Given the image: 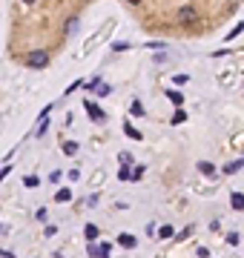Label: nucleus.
Here are the masks:
<instances>
[{
    "instance_id": "nucleus-7",
    "label": "nucleus",
    "mask_w": 244,
    "mask_h": 258,
    "mask_svg": "<svg viewBox=\"0 0 244 258\" xmlns=\"http://www.w3.org/2000/svg\"><path fill=\"white\" fill-rule=\"evenodd\" d=\"M230 201H233V210H244V195L242 192H233Z\"/></svg>"
},
{
    "instance_id": "nucleus-16",
    "label": "nucleus",
    "mask_w": 244,
    "mask_h": 258,
    "mask_svg": "<svg viewBox=\"0 0 244 258\" xmlns=\"http://www.w3.org/2000/svg\"><path fill=\"white\" fill-rule=\"evenodd\" d=\"M184 121H187V112H181V109H178V112L173 115V124H184Z\"/></svg>"
},
{
    "instance_id": "nucleus-23",
    "label": "nucleus",
    "mask_w": 244,
    "mask_h": 258,
    "mask_svg": "<svg viewBox=\"0 0 244 258\" xmlns=\"http://www.w3.org/2000/svg\"><path fill=\"white\" fill-rule=\"evenodd\" d=\"M112 49H115V52H127V49H129V43H115Z\"/></svg>"
},
{
    "instance_id": "nucleus-24",
    "label": "nucleus",
    "mask_w": 244,
    "mask_h": 258,
    "mask_svg": "<svg viewBox=\"0 0 244 258\" xmlns=\"http://www.w3.org/2000/svg\"><path fill=\"white\" fill-rule=\"evenodd\" d=\"M9 169H12V166H3V169H0V181H3V178L9 175Z\"/></svg>"
},
{
    "instance_id": "nucleus-15",
    "label": "nucleus",
    "mask_w": 244,
    "mask_h": 258,
    "mask_svg": "<svg viewBox=\"0 0 244 258\" xmlns=\"http://www.w3.org/2000/svg\"><path fill=\"white\" fill-rule=\"evenodd\" d=\"M242 32H244V23H239V26H236V29L230 32V35H227V43H230V40H236V37L242 35Z\"/></svg>"
},
{
    "instance_id": "nucleus-20",
    "label": "nucleus",
    "mask_w": 244,
    "mask_h": 258,
    "mask_svg": "<svg viewBox=\"0 0 244 258\" xmlns=\"http://www.w3.org/2000/svg\"><path fill=\"white\" fill-rule=\"evenodd\" d=\"M118 178H121V181H129V166H121V172H118Z\"/></svg>"
},
{
    "instance_id": "nucleus-26",
    "label": "nucleus",
    "mask_w": 244,
    "mask_h": 258,
    "mask_svg": "<svg viewBox=\"0 0 244 258\" xmlns=\"http://www.w3.org/2000/svg\"><path fill=\"white\" fill-rule=\"evenodd\" d=\"M23 3H35V0H23Z\"/></svg>"
},
{
    "instance_id": "nucleus-6",
    "label": "nucleus",
    "mask_w": 244,
    "mask_h": 258,
    "mask_svg": "<svg viewBox=\"0 0 244 258\" xmlns=\"http://www.w3.org/2000/svg\"><path fill=\"white\" fill-rule=\"evenodd\" d=\"M118 244H121V247H135V235H129V233L118 235Z\"/></svg>"
},
{
    "instance_id": "nucleus-4",
    "label": "nucleus",
    "mask_w": 244,
    "mask_h": 258,
    "mask_svg": "<svg viewBox=\"0 0 244 258\" xmlns=\"http://www.w3.org/2000/svg\"><path fill=\"white\" fill-rule=\"evenodd\" d=\"M124 132H127V138H132V141H141V138H144V135H141L138 129H135L132 124H129V121L124 124Z\"/></svg>"
},
{
    "instance_id": "nucleus-14",
    "label": "nucleus",
    "mask_w": 244,
    "mask_h": 258,
    "mask_svg": "<svg viewBox=\"0 0 244 258\" xmlns=\"http://www.w3.org/2000/svg\"><path fill=\"white\" fill-rule=\"evenodd\" d=\"M63 152H66V155H75V152H78V143H75V141H66V143H63Z\"/></svg>"
},
{
    "instance_id": "nucleus-3",
    "label": "nucleus",
    "mask_w": 244,
    "mask_h": 258,
    "mask_svg": "<svg viewBox=\"0 0 244 258\" xmlns=\"http://www.w3.org/2000/svg\"><path fill=\"white\" fill-rule=\"evenodd\" d=\"M178 20H181V23H196V20H198V12L193 9V6H184V9L178 12Z\"/></svg>"
},
{
    "instance_id": "nucleus-9",
    "label": "nucleus",
    "mask_w": 244,
    "mask_h": 258,
    "mask_svg": "<svg viewBox=\"0 0 244 258\" xmlns=\"http://www.w3.org/2000/svg\"><path fill=\"white\" fill-rule=\"evenodd\" d=\"M83 235H86V241H95V238H98V227H95V224H86Z\"/></svg>"
},
{
    "instance_id": "nucleus-19",
    "label": "nucleus",
    "mask_w": 244,
    "mask_h": 258,
    "mask_svg": "<svg viewBox=\"0 0 244 258\" xmlns=\"http://www.w3.org/2000/svg\"><path fill=\"white\" fill-rule=\"evenodd\" d=\"M118 158H121V164H124V166H129V164H132V155H129V152H121Z\"/></svg>"
},
{
    "instance_id": "nucleus-5",
    "label": "nucleus",
    "mask_w": 244,
    "mask_h": 258,
    "mask_svg": "<svg viewBox=\"0 0 244 258\" xmlns=\"http://www.w3.org/2000/svg\"><path fill=\"white\" fill-rule=\"evenodd\" d=\"M242 166H244V158H239V161H233V164L224 166V175H233V172H239Z\"/></svg>"
},
{
    "instance_id": "nucleus-12",
    "label": "nucleus",
    "mask_w": 244,
    "mask_h": 258,
    "mask_svg": "<svg viewBox=\"0 0 244 258\" xmlns=\"http://www.w3.org/2000/svg\"><path fill=\"white\" fill-rule=\"evenodd\" d=\"M55 201L66 204V201H72V192H69V189H58V192H55Z\"/></svg>"
},
{
    "instance_id": "nucleus-10",
    "label": "nucleus",
    "mask_w": 244,
    "mask_h": 258,
    "mask_svg": "<svg viewBox=\"0 0 244 258\" xmlns=\"http://www.w3.org/2000/svg\"><path fill=\"white\" fill-rule=\"evenodd\" d=\"M129 112H132V115H135V118L147 115V112H144V106H141V101H132V104H129Z\"/></svg>"
},
{
    "instance_id": "nucleus-11",
    "label": "nucleus",
    "mask_w": 244,
    "mask_h": 258,
    "mask_svg": "<svg viewBox=\"0 0 244 258\" xmlns=\"http://www.w3.org/2000/svg\"><path fill=\"white\" fill-rule=\"evenodd\" d=\"M167 98H170V101H173L175 106H181V104H184V95H181V92H175V89H170V92H167Z\"/></svg>"
},
{
    "instance_id": "nucleus-2",
    "label": "nucleus",
    "mask_w": 244,
    "mask_h": 258,
    "mask_svg": "<svg viewBox=\"0 0 244 258\" xmlns=\"http://www.w3.org/2000/svg\"><path fill=\"white\" fill-rule=\"evenodd\" d=\"M83 106H86V112H89V118H92L95 124H104V121H106L104 109H101V106H98V104H92L89 98H86V104H83Z\"/></svg>"
},
{
    "instance_id": "nucleus-22",
    "label": "nucleus",
    "mask_w": 244,
    "mask_h": 258,
    "mask_svg": "<svg viewBox=\"0 0 244 258\" xmlns=\"http://www.w3.org/2000/svg\"><path fill=\"white\" fill-rule=\"evenodd\" d=\"M147 46H150V49H164V43H161V40H150Z\"/></svg>"
},
{
    "instance_id": "nucleus-13",
    "label": "nucleus",
    "mask_w": 244,
    "mask_h": 258,
    "mask_svg": "<svg viewBox=\"0 0 244 258\" xmlns=\"http://www.w3.org/2000/svg\"><path fill=\"white\" fill-rule=\"evenodd\" d=\"M23 184H26L29 189H35L37 184H40V178H37V175H26V178H23Z\"/></svg>"
},
{
    "instance_id": "nucleus-18",
    "label": "nucleus",
    "mask_w": 244,
    "mask_h": 258,
    "mask_svg": "<svg viewBox=\"0 0 244 258\" xmlns=\"http://www.w3.org/2000/svg\"><path fill=\"white\" fill-rule=\"evenodd\" d=\"M198 169H201L204 175H210V172H213V164H207V161H201V164H198Z\"/></svg>"
},
{
    "instance_id": "nucleus-21",
    "label": "nucleus",
    "mask_w": 244,
    "mask_h": 258,
    "mask_svg": "<svg viewBox=\"0 0 244 258\" xmlns=\"http://www.w3.org/2000/svg\"><path fill=\"white\" fill-rule=\"evenodd\" d=\"M173 227H161V238H173Z\"/></svg>"
},
{
    "instance_id": "nucleus-1",
    "label": "nucleus",
    "mask_w": 244,
    "mask_h": 258,
    "mask_svg": "<svg viewBox=\"0 0 244 258\" xmlns=\"http://www.w3.org/2000/svg\"><path fill=\"white\" fill-rule=\"evenodd\" d=\"M46 63H49V55L43 49H35V52L26 55V66H29V69H43Z\"/></svg>"
},
{
    "instance_id": "nucleus-17",
    "label": "nucleus",
    "mask_w": 244,
    "mask_h": 258,
    "mask_svg": "<svg viewBox=\"0 0 244 258\" xmlns=\"http://www.w3.org/2000/svg\"><path fill=\"white\" fill-rule=\"evenodd\" d=\"M144 175V166H135V172H129V181H138Z\"/></svg>"
},
{
    "instance_id": "nucleus-8",
    "label": "nucleus",
    "mask_w": 244,
    "mask_h": 258,
    "mask_svg": "<svg viewBox=\"0 0 244 258\" xmlns=\"http://www.w3.org/2000/svg\"><path fill=\"white\" fill-rule=\"evenodd\" d=\"M95 92L101 95V98H106V95L112 92V86H109V83H104V81H98V86H95Z\"/></svg>"
},
{
    "instance_id": "nucleus-25",
    "label": "nucleus",
    "mask_w": 244,
    "mask_h": 258,
    "mask_svg": "<svg viewBox=\"0 0 244 258\" xmlns=\"http://www.w3.org/2000/svg\"><path fill=\"white\" fill-rule=\"evenodd\" d=\"M129 3H141V0H129Z\"/></svg>"
}]
</instances>
